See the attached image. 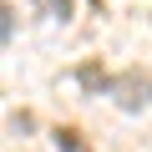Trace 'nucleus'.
<instances>
[{
  "mask_svg": "<svg viewBox=\"0 0 152 152\" xmlns=\"http://www.w3.org/2000/svg\"><path fill=\"white\" fill-rule=\"evenodd\" d=\"M41 5H46L51 15H66V5H71V0H41Z\"/></svg>",
  "mask_w": 152,
  "mask_h": 152,
  "instance_id": "7ed1b4c3",
  "label": "nucleus"
},
{
  "mask_svg": "<svg viewBox=\"0 0 152 152\" xmlns=\"http://www.w3.org/2000/svg\"><path fill=\"white\" fill-rule=\"evenodd\" d=\"M56 147L61 152H81V137H76V132H56Z\"/></svg>",
  "mask_w": 152,
  "mask_h": 152,
  "instance_id": "f03ea898",
  "label": "nucleus"
},
{
  "mask_svg": "<svg viewBox=\"0 0 152 152\" xmlns=\"http://www.w3.org/2000/svg\"><path fill=\"white\" fill-rule=\"evenodd\" d=\"M112 91L122 96V107H127V112H137V107H147V102H152V76H142V71H127V76H122Z\"/></svg>",
  "mask_w": 152,
  "mask_h": 152,
  "instance_id": "f257e3e1",
  "label": "nucleus"
}]
</instances>
